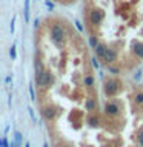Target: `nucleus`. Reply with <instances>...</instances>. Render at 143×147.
Listing matches in <instances>:
<instances>
[{"mask_svg":"<svg viewBox=\"0 0 143 147\" xmlns=\"http://www.w3.org/2000/svg\"><path fill=\"white\" fill-rule=\"evenodd\" d=\"M25 147H31V146H29V142H26V144H25Z\"/></svg>","mask_w":143,"mask_h":147,"instance_id":"31","label":"nucleus"},{"mask_svg":"<svg viewBox=\"0 0 143 147\" xmlns=\"http://www.w3.org/2000/svg\"><path fill=\"white\" fill-rule=\"evenodd\" d=\"M134 100H136L137 104H143V94L142 92H138V94H136V96H134Z\"/></svg>","mask_w":143,"mask_h":147,"instance_id":"15","label":"nucleus"},{"mask_svg":"<svg viewBox=\"0 0 143 147\" xmlns=\"http://www.w3.org/2000/svg\"><path fill=\"white\" fill-rule=\"evenodd\" d=\"M76 26H77V29H78V31H83V26H82V23L78 22V20H76Z\"/></svg>","mask_w":143,"mask_h":147,"instance_id":"26","label":"nucleus"},{"mask_svg":"<svg viewBox=\"0 0 143 147\" xmlns=\"http://www.w3.org/2000/svg\"><path fill=\"white\" fill-rule=\"evenodd\" d=\"M54 83V75L49 71H45V87H49Z\"/></svg>","mask_w":143,"mask_h":147,"instance_id":"10","label":"nucleus"},{"mask_svg":"<svg viewBox=\"0 0 143 147\" xmlns=\"http://www.w3.org/2000/svg\"><path fill=\"white\" fill-rule=\"evenodd\" d=\"M95 109V101L92 98H88L86 100V110H94Z\"/></svg>","mask_w":143,"mask_h":147,"instance_id":"13","label":"nucleus"},{"mask_svg":"<svg viewBox=\"0 0 143 147\" xmlns=\"http://www.w3.org/2000/svg\"><path fill=\"white\" fill-rule=\"evenodd\" d=\"M11 80H12V77L8 75V77H6V84H9V83H11Z\"/></svg>","mask_w":143,"mask_h":147,"instance_id":"28","label":"nucleus"},{"mask_svg":"<svg viewBox=\"0 0 143 147\" xmlns=\"http://www.w3.org/2000/svg\"><path fill=\"white\" fill-rule=\"evenodd\" d=\"M29 95H31V101H35V94H34V86L29 84Z\"/></svg>","mask_w":143,"mask_h":147,"instance_id":"20","label":"nucleus"},{"mask_svg":"<svg viewBox=\"0 0 143 147\" xmlns=\"http://www.w3.org/2000/svg\"><path fill=\"white\" fill-rule=\"evenodd\" d=\"M35 83H37V87H45V71L35 72Z\"/></svg>","mask_w":143,"mask_h":147,"instance_id":"6","label":"nucleus"},{"mask_svg":"<svg viewBox=\"0 0 143 147\" xmlns=\"http://www.w3.org/2000/svg\"><path fill=\"white\" fill-rule=\"evenodd\" d=\"M115 58H117V52H115V49H109L108 48V51H106V54L103 57V61L109 66V64H112L115 61Z\"/></svg>","mask_w":143,"mask_h":147,"instance_id":"4","label":"nucleus"},{"mask_svg":"<svg viewBox=\"0 0 143 147\" xmlns=\"http://www.w3.org/2000/svg\"><path fill=\"white\" fill-rule=\"evenodd\" d=\"M106 51H108V48H106V45H103V43H99L95 46V54H97V57L101 58V60H103Z\"/></svg>","mask_w":143,"mask_h":147,"instance_id":"8","label":"nucleus"},{"mask_svg":"<svg viewBox=\"0 0 143 147\" xmlns=\"http://www.w3.org/2000/svg\"><path fill=\"white\" fill-rule=\"evenodd\" d=\"M43 147H48V144H46V142H45V144H43Z\"/></svg>","mask_w":143,"mask_h":147,"instance_id":"32","label":"nucleus"},{"mask_svg":"<svg viewBox=\"0 0 143 147\" xmlns=\"http://www.w3.org/2000/svg\"><path fill=\"white\" fill-rule=\"evenodd\" d=\"M132 51H134V54H136L138 58H143V45L142 43L136 41V43L132 45Z\"/></svg>","mask_w":143,"mask_h":147,"instance_id":"9","label":"nucleus"},{"mask_svg":"<svg viewBox=\"0 0 143 147\" xmlns=\"http://www.w3.org/2000/svg\"><path fill=\"white\" fill-rule=\"evenodd\" d=\"M105 113L109 115V117H117V115L120 113L118 104L115 103V101H108L106 106H105Z\"/></svg>","mask_w":143,"mask_h":147,"instance_id":"3","label":"nucleus"},{"mask_svg":"<svg viewBox=\"0 0 143 147\" xmlns=\"http://www.w3.org/2000/svg\"><path fill=\"white\" fill-rule=\"evenodd\" d=\"M118 81L115 80H106L105 81V94L108 96H114L118 92Z\"/></svg>","mask_w":143,"mask_h":147,"instance_id":"2","label":"nucleus"},{"mask_svg":"<svg viewBox=\"0 0 143 147\" xmlns=\"http://www.w3.org/2000/svg\"><path fill=\"white\" fill-rule=\"evenodd\" d=\"M9 57H11L12 60H16V57H17V54H16V46H11V49H9Z\"/></svg>","mask_w":143,"mask_h":147,"instance_id":"17","label":"nucleus"},{"mask_svg":"<svg viewBox=\"0 0 143 147\" xmlns=\"http://www.w3.org/2000/svg\"><path fill=\"white\" fill-rule=\"evenodd\" d=\"M39 23H40V20H39V18H35V20H34V25H35V28L39 26Z\"/></svg>","mask_w":143,"mask_h":147,"instance_id":"30","label":"nucleus"},{"mask_svg":"<svg viewBox=\"0 0 143 147\" xmlns=\"http://www.w3.org/2000/svg\"><path fill=\"white\" fill-rule=\"evenodd\" d=\"M88 123H89V126L91 127H97V126H99V117H91L89 119H88Z\"/></svg>","mask_w":143,"mask_h":147,"instance_id":"14","label":"nucleus"},{"mask_svg":"<svg viewBox=\"0 0 143 147\" xmlns=\"http://www.w3.org/2000/svg\"><path fill=\"white\" fill-rule=\"evenodd\" d=\"M51 38L55 45H60L62 41L65 40V28L59 23H54L51 26Z\"/></svg>","mask_w":143,"mask_h":147,"instance_id":"1","label":"nucleus"},{"mask_svg":"<svg viewBox=\"0 0 143 147\" xmlns=\"http://www.w3.org/2000/svg\"><path fill=\"white\" fill-rule=\"evenodd\" d=\"M101 17H103V14H101L100 11H97V9H94V11L91 12V22H92V25H99V23L101 22Z\"/></svg>","mask_w":143,"mask_h":147,"instance_id":"7","label":"nucleus"},{"mask_svg":"<svg viewBox=\"0 0 143 147\" xmlns=\"http://www.w3.org/2000/svg\"><path fill=\"white\" fill-rule=\"evenodd\" d=\"M28 110H29V115H31L32 121H34V123H37V119H35V115H34V110H32V107H29V109H28Z\"/></svg>","mask_w":143,"mask_h":147,"instance_id":"24","label":"nucleus"},{"mask_svg":"<svg viewBox=\"0 0 143 147\" xmlns=\"http://www.w3.org/2000/svg\"><path fill=\"white\" fill-rule=\"evenodd\" d=\"M2 147H11V146H9V142H8V138H6V135H5V136L2 138Z\"/></svg>","mask_w":143,"mask_h":147,"instance_id":"22","label":"nucleus"},{"mask_svg":"<svg viewBox=\"0 0 143 147\" xmlns=\"http://www.w3.org/2000/svg\"><path fill=\"white\" fill-rule=\"evenodd\" d=\"M137 141H138V144H140V147H143V130L138 132V135H137Z\"/></svg>","mask_w":143,"mask_h":147,"instance_id":"19","label":"nucleus"},{"mask_svg":"<svg viewBox=\"0 0 143 147\" xmlns=\"http://www.w3.org/2000/svg\"><path fill=\"white\" fill-rule=\"evenodd\" d=\"M109 72H111V74H114V75H115V74H118V67H115V66H111V64H109Z\"/></svg>","mask_w":143,"mask_h":147,"instance_id":"23","label":"nucleus"},{"mask_svg":"<svg viewBox=\"0 0 143 147\" xmlns=\"http://www.w3.org/2000/svg\"><path fill=\"white\" fill-rule=\"evenodd\" d=\"M42 113H43L45 119H54L55 115H57V110H55L52 106H46V107H43V110H42Z\"/></svg>","mask_w":143,"mask_h":147,"instance_id":"5","label":"nucleus"},{"mask_svg":"<svg viewBox=\"0 0 143 147\" xmlns=\"http://www.w3.org/2000/svg\"><path fill=\"white\" fill-rule=\"evenodd\" d=\"M14 29H16V16L12 17V20H11V26H9V31H11V34H14Z\"/></svg>","mask_w":143,"mask_h":147,"instance_id":"21","label":"nucleus"},{"mask_svg":"<svg viewBox=\"0 0 143 147\" xmlns=\"http://www.w3.org/2000/svg\"><path fill=\"white\" fill-rule=\"evenodd\" d=\"M83 84L88 86V87H91L92 84H94V78H92L91 75H86L85 78H83Z\"/></svg>","mask_w":143,"mask_h":147,"instance_id":"11","label":"nucleus"},{"mask_svg":"<svg viewBox=\"0 0 143 147\" xmlns=\"http://www.w3.org/2000/svg\"><path fill=\"white\" fill-rule=\"evenodd\" d=\"M97 45H99V43H97V38H95V37H94V35L89 37V46H91V48H94V49H95V46H97Z\"/></svg>","mask_w":143,"mask_h":147,"instance_id":"18","label":"nucleus"},{"mask_svg":"<svg viewBox=\"0 0 143 147\" xmlns=\"http://www.w3.org/2000/svg\"><path fill=\"white\" fill-rule=\"evenodd\" d=\"M46 6H48V8L51 9V11H52V9H54V5H52V3H51V2H49V0H46Z\"/></svg>","mask_w":143,"mask_h":147,"instance_id":"27","label":"nucleus"},{"mask_svg":"<svg viewBox=\"0 0 143 147\" xmlns=\"http://www.w3.org/2000/svg\"><path fill=\"white\" fill-rule=\"evenodd\" d=\"M91 61H92V66H94V67H99V61H97V58H95V57H92V58H91Z\"/></svg>","mask_w":143,"mask_h":147,"instance_id":"25","label":"nucleus"},{"mask_svg":"<svg viewBox=\"0 0 143 147\" xmlns=\"http://www.w3.org/2000/svg\"><path fill=\"white\" fill-rule=\"evenodd\" d=\"M11 147H20V146H18L16 141H12V142H11Z\"/></svg>","mask_w":143,"mask_h":147,"instance_id":"29","label":"nucleus"},{"mask_svg":"<svg viewBox=\"0 0 143 147\" xmlns=\"http://www.w3.org/2000/svg\"><path fill=\"white\" fill-rule=\"evenodd\" d=\"M29 2L31 0H25V22H29Z\"/></svg>","mask_w":143,"mask_h":147,"instance_id":"12","label":"nucleus"},{"mask_svg":"<svg viewBox=\"0 0 143 147\" xmlns=\"http://www.w3.org/2000/svg\"><path fill=\"white\" fill-rule=\"evenodd\" d=\"M14 141H16L18 146H22V133H20V132H16V133H14Z\"/></svg>","mask_w":143,"mask_h":147,"instance_id":"16","label":"nucleus"}]
</instances>
